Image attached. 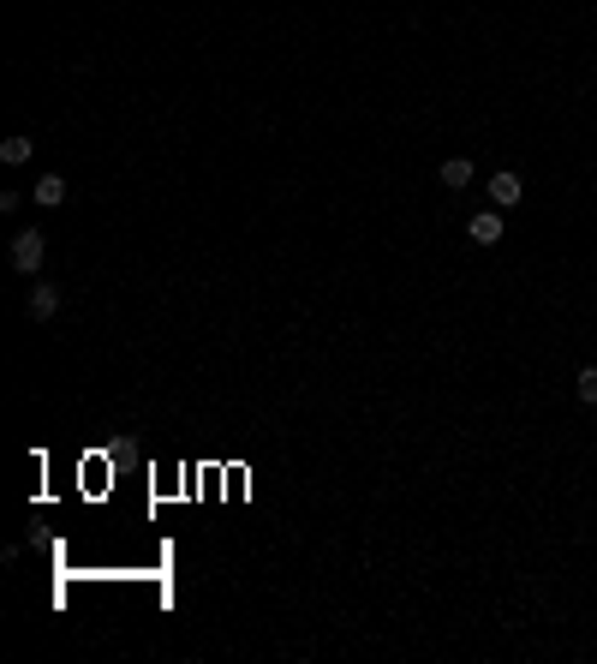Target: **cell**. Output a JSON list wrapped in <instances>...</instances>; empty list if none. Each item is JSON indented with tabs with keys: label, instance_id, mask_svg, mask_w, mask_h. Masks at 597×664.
<instances>
[{
	"label": "cell",
	"instance_id": "7a4b0ae2",
	"mask_svg": "<svg viewBox=\"0 0 597 664\" xmlns=\"http://www.w3.org/2000/svg\"><path fill=\"white\" fill-rule=\"evenodd\" d=\"M24 312H30V318H36V323H48V318H54V312H60V288H48V282H36V288L24 293Z\"/></svg>",
	"mask_w": 597,
	"mask_h": 664
},
{
	"label": "cell",
	"instance_id": "52a82bcc",
	"mask_svg": "<svg viewBox=\"0 0 597 664\" xmlns=\"http://www.w3.org/2000/svg\"><path fill=\"white\" fill-rule=\"evenodd\" d=\"M0 162H6V168H24V162H30V138H24V132L0 138Z\"/></svg>",
	"mask_w": 597,
	"mask_h": 664
},
{
	"label": "cell",
	"instance_id": "6da1fadb",
	"mask_svg": "<svg viewBox=\"0 0 597 664\" xmlns=\"http://www.w3.org/2000/svg\"><path fill=\"white\" fill-rule=\"evenodd\" d=\"M43 258H48V233H36V228L13 233V270L18 275H36V270H43Z\"/></svg>",
	"mask_w": 597,
	"mask_h": 664
},
{
	"label": "cell",
	"instance_id": "277c9868",
	"mask_svg": "<svg viewBox=\"0 0 597 664\" xmlns=\"http://www.w3.org/2000/svg\"><path fill=\"white\" fill-rule=\"evenodd\" d=\"M472 180H478V168H472V156H448V162H442V186H448V192H466Z\"/></svg>",
	"mask_w": 597,
	"mask_h": 664
},
{
	"label": "cell",
	"instance_id": "5b68a950",
	"mask_svg": "<svg viewBox=\"0 0 597 664\" xmlns=\"http://www.w3.org/2000/svg\"><path fill=\"white\" fill-rule=\"evenodd\" d=\"M502 240V210H478L472 216V246H496Z\"/></svg>",
	"mask_w": 597,
	"mask_h": 664
},
{
	"label": "cell",
	"instance_id": "3957f363",
	"mask_svg": "<svg viewBox=\"0 0 597 664\" xmlns=\"http://www.w3.org/2000/svg\"><path fill=\"white\" fill-rule=\"evenodd\" d=\"M520 198H526L520 173H496V180H490V203H496V210H520Z\"/></svg>",
	"mask_w": 597,
	"mask_h": 664
},
{
	"label": "cell",
	"instance_id": "ba28073f",
	"mask_svg": "<svg viewBox=\"0 0 597 664\" xmlns=\"http://www.w3.org/2000/svg\"><path fill=\"white\" fill-rule=\"evenodd\" d=\"M573 395H580L585 407H597V365H585V372L573 377Z\"/></svg>",
	"mask_w": 597,
	"mask_h": 664
},
{
	"label": "cell",
	"instance_id": "8992f818",
	"mask_svg": "<svg viewBox=\"0 0 597 664\" xmlns=\"http://www.w3.org/2000/svg\"><path fill=\"white\" fill-rule=\"evenodd\" d=\"M36 203H43V210H60V203H66V180H60V173H43V180H36Z\"/></svg>",
	"mask_w": 597,
	"mask_h": 664
}]
</instances>
